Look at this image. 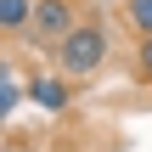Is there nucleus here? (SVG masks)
<instances>
[{
  "label": "nucleus",
  "mask_w": 152,
  "mask_h": 152,
  "mask_svg": "<svg viewBox=\"0 0 152 152\" xmlns=\"http://www.w3.org/2000/svg\"><path fill=\"white\" fill-rule=\"evenodd\" d=\"M124 23H130L141 39H152V0H124Z\"/></svg>",
  "instance_id": "nucleus-5"
},
{
  "label": "nucleus",
  "mask_w": 152,
  "mask_h": 152,
  "mask_svg": "<svg viewBox=\"0 0 152 152\" xmlns=\"http://www.w3.org/2000/svg\"><path fill=\"white\" fill-rule=\"evenodd\" d=\"M79 23H85V6H79V0H34L28 39H34V45H62Z\"/></svg>",
  "instance_id": "nucleus-2"
},
{
  "label": "nucleus",
  "mask_w": 152,
  "mask_h": 152,
  "mask_svg": "<svg viewBox=\"0 0 152 152\" xmlns=\"http://www.w3.org/2000/svg\"><path fill=\"white\" fill-rule=\"evenodd\" d=\"M17 107H23V85H17L11 73H0V118H11Z\"/></svg>",
  "instance_id": "nucleus-6"
},
{
  "label": "nucleus",
  "mask_w": 152,
  "mask_h": 152,
  "mask_svg": "<svg viewBox=\"0 0 152 152\" xmlns=\"http://www.w3.org/2000/svg\"><path fill=\"white\" fill-rule=\"evenodd\" d=\"M34 23V0H0V34L6 39H28Z\"/></svg>",
  "instance_id": "nucleus-4"
},
{
  "label": "nucleus",
  "mask_w": 152,
  "mask_h": 152,
  "mask_svg": "<svg viewBox=\"0 0 152 152\" xmlns=\"http://www.w3.org/2000/svg\"><path fill=\"white\" fill-rule=\"evenodd\" d=\"M135 79H141V85H152V39H141V45H135Z\"/></svg>",
  "instance_id": "nucleus-7"
},
{
  "label": "nucleus",
  "mask_w": 152,
  "mask_h": 152,
  "mask_svg": "<svg viewBox=\"0 0 152 152\" xmlns=\"http://www.w3.org/2000/svg\"><path fill=\"white\" fill-rule=\"evenodd\" d=\"M107 51H113L107 23H102V17H85V23L56 45V68H62L68 79H90V73H102V68H107Z\"/></svg>",
  "instance_id": "nucleus-1"
},
{
  "label": "nucleus",
  "mask_w": 152,
  "mask_h": 152,
  "mask_svg": "<svg viewBox=\"0 0 152 152\" xmlns=\"http://www.w3.org/2000/svg\"><path fill=\"white\" fill-rule=\"evenodd\" d=\"M28 102H34L39 113H68V102H73L68 73H62V68H56V73H34V79H28Z\"/></svg>",
  "instance_id": "nucleus-3"
}]
</instances>
